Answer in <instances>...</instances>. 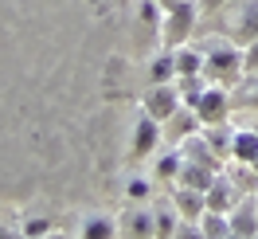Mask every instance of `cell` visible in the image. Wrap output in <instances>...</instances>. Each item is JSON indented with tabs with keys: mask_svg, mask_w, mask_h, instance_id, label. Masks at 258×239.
<instances>
[{
	"mask_svg": "<svg viewBox=\"0 0 258 239\" xmlns=\"http://www.w3.org/2000/svg\"><path fill=\"white\" fill-rule=\"evenodd\" d=\"M254 102H258V94H254Z\"/></svg>",
	"mask_w": 258,
	"mask_h": 239,
	"instance_id": "obj_21",
	"label": "cell"
},
{
	"mask_svg": "<svg viewBox=\"0 0 258 239\" xmlns=\"http://www.w3.org/2000/svg\"><path fill=\"white\" fill-rule=\"evenodd\" d=\"M176 169H180V165H176V157H164V161H161V173H164V176H172Z\"/></svg>",
	"mask_w": 258,
	"mask_h": 239,
	"instance_id": "obj_16",
	"label": "cell"
},
{
	"mask_svg": "<svg viewBox=\"0 0 258 239\" xmlns=\"http://www.w3.org/2000/svg\"><path fill=\"white\" fill-rule=\"evenodd\" d=\"M200 118L204 122H215V118H223V110H227V98L219 94V90H204V98H200Z\"/></svg>",
	"mask_w": 258,
	"mask_h": 239,
	"instance_id": "obj_3",
	"label": "cell"
},
{
	"mask_svg": "<svg viewBox=\"0 0 258 239\" xmlns=\"http://www.w3.org/2000/svg\"><path fill=\"white\" fill-rule=\"evenodd\" d=\"M184 184H188V188H200V192H208V173H204V169H196V165H184Z\"/></svg>",
	"mask_w": 258,
	"mask_h": 239,
	"instance_id": "obj_8",
	"label": "cell"
},
{
	"mask_svg": "<svg viewBox=\"0 0 258 239\" xmlns=\"http://www.w3.org/2000/svg\"><path fill=\"white\" fill-rule=\"evenodd\" d=\"M211 4H219V0H211Z\"/></svg>",
	"mask_w": 258,
	"mask_h": 239,
	"instance_id": "obj_20",
	"label": "cell"
},
{
	"mask_svg": "<svg viewBox=\"0 0 258 239\" xmlns=\"http://www.w3.org/2000/svg\"><path fill=\"white\" fill-rule=\"evenodd\" d=\"M235 157L246 161V165H254L258 161V133H239V137H235Z\"/></svg>",
	"mask_w": 258,
	"mask_h": 239,
	"instance_id": "obj_6",
	"label": "cell"
},
{
	"mask_svg": "<svg viewBox=\"0 0 258 239\" xmlns=\"http://www.w3.org/2000/svg\"><path fill=\"white\" fill-rule=\"evenodd\" d=\"M110 223H86V235H110Z\"/></svg>",
	"mask_w": 258,
	"mask_h": 239,
	"instance_id": "obj_15",
	"label": "cell"
},
{
	"mask_svg": "<svg viewBox=\"0 0 258 239\" xmlns=\"http://www.w3.org/2000/svg\"><path fill=\"white\" fill-rule=\"evenodd\" d=\"M176 90H168V86H157V90H153V94H149V114H153V118H168V114L176 110Z\"/></svg>",
	"mask_w": 258,
	"mask_h": 239,
	"instance_id": "obj_2",
	"label": "cell"
},
{
	"mask_svg": "<svg viewBox=\"0 0 258 239\" xmlns=\"http://www.w3.org/2000/svg\"><path fill=\"white\" fill-rule=\"evenodd\" d=\"M242 35H246L250 43L258 39V0L250 4V8H246V16H242Z\"/></svg>",
	"mask_w": 258,
	"mask_h": 239,
	"instance_id": "obj_10",
	"label": "cell"
},
{
	"mask_svg": "<svg viewBox=\"0 0 258 239\" xmlns=\"http://www.w3.org/2000/svg\"><path fill=\"white\" fill-rule=\"evenodd\" d=\"M172 71H176V59L161 55V59L153 63V79H157V82H168V79H172Z\"/></svg>",
	"mask_w": 258,
	"mask_h": 239,
	"instance_id": "obj_12",
	"label": "cell"
},
{
	"mask_svg": "<svg viewBox=\"0 0 258 239\" xmlns=\"http://www.w3.org/2000/svg\"><path fill=\"white\" fill-rule=\"evenodd\" d=\"M161 4H164V8H172V4H176V0H161Z\"/></svg>",
	"mask_w": 258,
	"mask_h": 239,
	"instance_id": "obj_19",
	"label": "cell"
},
{
	"mask_svg": "<svg viewBox=\"0 0 258 239\" xmlns=\"http://www.w3.org/2000/svg\"><path fill=\"white\" fill-rule=\"evenodd\" d=\"M153 141H157V122H153V118H141V126H137V145H133V153H137V157H145L149 149H153Z\"/></svg>",
	"mask_w": 258,
	"mask_h": 239,
	"instance_id": "obj_5",
	"label": "cell"
},
{
	"mask_svg": "<svg viewBox=\"0 0 258 239\" xmlns=\"http://www.w3.org/2000/svg\"><path fill=\"white\" fill-rule=\"evenodd\" d=\"M172 20H168V39H184V32H188V24L196 20V12H192V4L188 0H176L172 8Z\"/></svg>",
	"mask_w": 258,
	"mask_h": 239,
	"instance_id": "obj_1",
	"label": "cell"
},
{
	"mask_svg": "<svg viewBox=\"0 0 258 239\" xmlns=\"http://www.w3.org/2000/svg\"><path fill=\"white\" fill-rule=\"evenodd\" d=\"M235 220H239V223H231V231H239V235H258V220L246 212V208H242Z\"/></svg>",
	"mask_w": 258,
	"mask_h": 239,
	"instance_id": "obj_9",
	"label": "cell"
},
{
	"mask_svg": "<svg viewBox=\"0 0 258 239\" xmlns=\"http://www.w3.org/2000/svg\"><path fill=\"white\" fill-rule=\"evenodd\" d=\"M176 200H180V208H184L188 220H204V192L200 188H184Z\"/></svg>",
	"mask_w": 258,
	"mask_h": 239,
	"instance_id": "obj_4",
	"label": "cell"
},
{
	"mask_svg": "<svg viewBox=\"0 0 258 239\" xmlns=\"http://www.w3.org/2000/svg\"><path fill=\"white\" fill-rule=\"evenodd\" d=\"M204 235H231V223L219 216V212H204V223H200Z\"/></svg>",
	"mask_w": 258,
	"mask_h": 239,
	"instance_id": "obj_7",
	"label": "cell"
},
{
	"mask_svg": "<svg viewBox=\"0 0 258 239\" xmlns=\"http://www.w3.org/2000/svg\"><path fill=\"white\" fill-rule=\"evenodd\" d=\"M129 227H133V231H141V235H149V231H153V223H149V216H145V212L129 216Z\"/></svg>",
	"mask_w": 258,
	"mask_h": 239,
	"instance_id": "obj_14",
	"label": "cell"
},
{
	"mask_svg": "<svg viewBox=\"0 0 258 239\" xmlns=\"http://www.w3.org/2000/svg\"><path fill=\"white\" fill-rule=\"evenodd\" d=\"M145 192H149L145 180H133V184H129V196H145Z\"/></svg>",
	"mask_w": 258,
	"mask_h": 239,
	"instance_id": "obj_18",
	"label": "cell"
},
{
	"mask_svg": "<svg viewBox=\"0 0 258 239\" xmlns=\"http://www.w3.org/2000/svg\"><path fill=\"white\" fill-rule=\"evenodd\" d=\"M200 63H204V59H200L196 51H184V55L176 59V71L180 75H200Z\"/></svg>",
	"mask_w": 258,
	"mask_h": 239,
	"instance_id": "obj_11",
	"label": "cell"
},
{
	"mask_svg": "<svg viewBox=\"0 0 258 239\" xmlns=\"http://www.w3.org/2000/svg\"><path fill=\"white\" fill-rule=\"evenodd\" d=\"M246 67H250V71H254V67H258V39H254V43H250V51H246Z\"/></svg>",
	"mask_w": 258,
	"mask_h": 239,
	"instance_id": "obj_17",
	"label": "cell"
},
{
	"mask_svg": "<svg viewBox=\"0 0 258 239\" xmlns=\"http://www.w3.org/2000/svg\"><path fill=\"white\" fill-rule=\"evenodd\" d=\"M235 63H239L235 51H215L211 55V71H227V67H235Z\"/></svg>",
	"mask_w": 258,
	"mask_h": 239,
	"instance_id": "obj_13",
	"label": "cell"
}]
</instances>
